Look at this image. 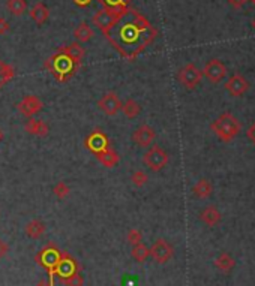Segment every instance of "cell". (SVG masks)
<instances>
[{"label":"cell","mask_w":255,"mask_h":286,"mask_svg":"<svg viewBox=\"0 0 255 286\" xmlns=\"http://www.w3.org/2000/svg\"><path fill=\"white\" fill-rule=\"evenodd\" d=\"M120 110H122V113L126 115L128 118H135L141 113V105L137 101H134V99H128L126 102L122 104Z\"/></svg>","instance_id":"obj_27"},{"label":"cell","mask_w":255,"mask_h":286,"mask_svg":"<svg viewBox=\"0 0 255 286\" xmlns=\"http://www.w3.org/2000/svg\"><path fill=\"white\" fill-rule=\"evenodd\" d=\"M8 252H9L8 244H6L5 241H2V240H0V259H2V258H5V256L8 255Z\"/></svg>","instance_id":"obj_36"},{"label":"cell","mask_w":255,"mask_h":286,"mask_svg":"<svg viewBox=\"0 0 255 286\" xmlns=\"http://www.w3.org/2000/svg\"><path fill=\"white\" fill-rule=\"evenodd\" d=\"M80 273V265L77 264V261L66 252H62V258L53 273V276H59V279H66L69 276H74Z\"/></svg>","instance_id":"obj_10"},{"label":"cell","mask_w":255,"mask_h":286,"mask_svg":"<svg viewBox=\"0 0 255 286\" xmlns=\"http://www.w3.org/2000/svg\"><path fill=\"white\" fill-rule=\"evenodd\" d=\"M24 130L29 133V135H33V136H47L50 133V126L42 121V120H36V118H29L24 124Z\"/></svg>","instance_id":"obj_16"},{"label":"cell","mask_w":255,"mask_h":286,"mask_svg":"<svg viewBox=\"0 0 255 286\" xmlns=\"http://www.w3.org/2000/svg\"><path fill=\"white\" fill-rule=\"evenodd\" d=\"M210 129L221 141L230 142L240 133L242 124L231 113H224L212 121Z\"/></svg>","instance_id":"obj_3"},{"label":"cell","mask_w":255,"mask_h":286,"mask_svg":"<svg viewBox=\"0 0 255 286\" xmlns=\"http://www.w3.org/2000/svg\"><path fill=\"white\" fill-rule=\"evenodd\" d=\"M251 2H252V3H254V5H255V0H251Z\"/></svg>","instance_id":"obj_41"},{"label":"cell","mask_w":255,"mask_h":286,"mask_svg":"<svg viewBox=\"0 0 255 286\" xmlns=\"http://www.w3.org/2000/svg\"><path fill=\"white\" fill-rule=\"evenodd\" d=\"M96 159H98V161H99V164H101V165H104L105 168H114V167L119 164L120 156L117 155V152H116V150H113L111 147H108L107 150H104V152L98 153V155H96Z\"/></svg>","instance_id":"obj_19"},{"label":"cell","mask_w":255,"mask_h":286,"mask_svg":"<svg viewBox=\"0 0 255 286\" xmlns=\"http://www.w3.org/2000/svg\"><path fill=\"white\" fill-rule=\"evenodd\" d=\"M170 156L161 146H152L143 156V164L150 171H161L168 165Z\"/></svg>","instance_id":"obj_5"},{"label":"cell","mask_w":255,"mask_h":286,"mask_svg":"<svg viewBox=\"0 0 255 286\" xmlns=\"http://www.w3.org/2000/svg\"><path fill=\"white\" fill-rule=\"evenodd\" d=\"M14 77H15V69L11 64H8L3 60H0V89L5 84H8Z\"/></svg>","instance_id":"obj_28"},{"label":"cell","mask_w":255,"mask_h":286,"mask_svg":"<svg viewBox=\"0 0 255 286\" xmlns=\"http://www.w3.org/2000/svg\"><path fill=\"white\" fill-rule=\"evenodd\" d=\"M84 147H86L90 153H93V155L96 156L98 153L107 150V149L111 147V146H110L108 136H107L101 129H95L93 132H90V133L86 136V139H84Z\"/></svg>","instance_id":"obj_7"},{"label":"cell","mask_w":255,"mask_h":286,"mask_svg":"<svg viewBox=\"0 0 255 286\" xmlns=\"http://www.w3.org/2000/svg\"><path fill=\"white\" fill-rule=\"evenodd\" d=\"M44 108V104L42 101L35 96V95H27L24 96L18 104H17V110L20 114H23L24 117H33L35 114H38L41 110Z\"/></svg>","instance_id":"obj_11"},{"label":"cell","mask_w":255,"mask_h":286,"mask_svg":"<svg viewBox=\"0 0 255 286\" xmlns=\"http://www.w3.org/2000/svg\"><path fill=\"white\" fill-rule=\"evenodd\" d=\"M252 27L255 29V17H254V20H252Z\"/></svg>","instance_id":"obj_40"},{"label":"cell","mask_w":255,"mask_h":286,"mask_svg":"<svg viewBox=\"0 0 255 286\" xmlns=\"http://www.w3.org/2000/svg\"><path fill=\"white\" fill-rule=\"evenodd\" d=\"M221 218H222V214L215 205H207L206 208H203L200 211V221L210 228L216 227L221 222Z\"/></svg>","instance_id":"obj_17"},{"label":"cell","mask_w":255,"mask_h":286,"mask_svg":"<svg viewBox=\"0 0 255 286\" xmlns=\"http://www.w3.org/2000/svg\"><path fill=\"white\" fill-rule=\"evenodd\" d=\"M104 36L122 57L132 61L156 39L158 30L143 14L128 8Z\"/></svg>","instance_id":"obj_1"},{"label":"cell","mask_w":255,"mask_h":286,"mask_svg":"<svg viewBox=\"0 0 255 286\" xmlns=\"http://www.w3.org/2000/svg\"><path fill=\"white\" fill-rule=\"evenodd\" d=\"M60 50H63L66 54H69L71 57L77 61H83V58L86 56V48H83V45L80 42H72L66 47H60Z\"/></svg>","instance_id":"obj_25"},{"label":"cell","mask_w":255,"mask_h":286,"mask_svg":"<svg viewBox=\"0 0 255 286\" xmlns=\"http://www.w3.org/2000/svg\"><path fill=\"white\" fill-rule=\"evenodd\" d=\"M69 192H71V189H69V186H68L65 181H59V183L53 187V193H54V196L59 198V199H65V198L69 195Z\"/></svg>","instance_id":"obj_31"},{"label":"cell","mask_w":255,"mask_h":286,"mask_svg":"<svg viewBox=\"0 0 255 286\" xmlns=\"http://www.w3.org/2000/svg\"><path fill=\"white\" fill-rule=\"evenodd\" d=\"M150 249V256L156 264H167L173 255H174V247L164 238H158Z\"/></svg>","instance_id":"obj_8"},{"label":"cell","mask_w":255,"mask_h":286,"mask_svg":"<svg viewBox=\"0 0 255 286\" xmlns=\"http://www.w3.org/2000/svg\"><path fill=\"white\" fill-rule=\"evenodd\" d=\"M44 66L59 83H68L80 70L81 63L74 60L69 54H66L63 50L59 48L57 53H54L51 57L45 60Z\"/></svg>","instance_id":"obj_2"},{"label":"cell","mask_w":255,"mask_h":286,"mask_svg":"<svg viewBox=\"0 0 255 286\" xmlns=\"http://www.w3.org/2000/svg\"><path fill=\"white\" fill-rule=\"evenodd\" d=\"M126 240L131 246H135V244L143 243V235H141V231H138V229H135V228L129 229V232H128V235H126Z\"/></svg>","instance_id":"obj_32"},{"label":"cell","mask_w":255,"mask_h":286,"mask_svg":"<svg viewBox=\"0 0 255 286\" xmlns=\"http://www.w3.org/2000/svg\"><path fill=\"white\" fill-rule=\"evenodd\" d=\"M212 193H213V186L207 178H200L192 187V195L198 199H206Z\"/></svg>","instance_id":"obj_20"},{"label":"cell","mask_w":255,"mask_h":286,"mask_svg":"<svg viewBox=\"0 0 255 286\" xmlns=\"http://www.w3.org/2000/svg\"><path fill=\"white\" fill-rule=\"evenodd\" d=\"M147 180H149L147 174L144 171H141V170L132 172V175H131V183H132L135 187H143V186L147 183Z\"/></svg>","instance_id":"obj_30"},{"label":"cell","mask_w":255,"mask_h":286,"mask_svg":"<svg viewBox=\"0 0 255 286\" xmlns=\"http://www.w3.org/2000/svg\"><path fill=\"white\" fill-rule=\"evenodd\" d=\"M29 15H30V18H32L38 26H44V24L47 23L48 17H50V9L45 6V3L38 2V3H35V5L30 8Z\"/></svg>","instance_id":"obj_18"},{"label":"cell","mask_w":255,"mask_h":286,"mask_svg":"<svg viewBox=\"0 0 255 286\" xmlns=\"http://www.w3.org/2000/svg\"><path fill=\"white\" fill-rule=\"evenodd\" d=\"M119 17L120 15H116V14H113V12H110L107 9H99L92 17V24H95L102 33H105L110 27H113L116 24Z\"/></svg>","instance_id":"obj_15"},{"label":"cell","mask_w":255,"mask_h":286,"mask_svg":"<svg viewBox=\"0 0 255 286\" xmlns=\"http://www.w3.org/2000/svg\"><path fill=\"white\" fill-rule=\"evenodd\" d=\"M177 80L179 83L188 89V90H194L195 87H198V84L203 80V72L194 64V63H188L185 64L179 72H177Z\"/></svg>","instance_id":"obj_6"},{"label":"cell","mask_w":255,"mask_h":286,"mask_svg":"<svg viewBox=\"0 0 255 286\" xmlns=\"http://www.w3.org/2000/svg\"><path fill=\"white\" fill-rule=\"evenodd\" d=\"M65 286H83V277L80 276V273L74 274V276H69L66 279L60 280Z\"/></svg>","instance_id":"obj_33"},{"label":"cell","mask_w":255,"mask_h":286,"mask_svg":"<svg viewBox=\"0 0 255 286\" xmlns=\"http://www.w3.org/2000/svg\"><path fill=\"white\" fill-rule=\"evenodd\" d=\"M201 72H203V77H206L210 83L219 84L227 77V66L221 60L212 58V60H209L204 64V67H203Z\"/></svg>","instance_id":"obj_9"},{"label":"cell","mask_w":255,"mask_h":286,"mask_svg":"<svg viewBox=\"0 0 255 286\" xmlns=\"http://www.w3.org/2000/svg\"><path fill=\"white\" fill-rule=\"evenodd\" d=\"M155 138H156V132H155V129H153L152 126H149V124H141V126H138V127L134 130L132 136H131V139H132L138 147H149V146H152V142L155 141Z\"/></svg>","instance_id":"obj_14"},{"label":"cell","mask_w":255,"mask_h":286,"mask_svg":"<svg viewBox=\"0 0 255 286\" xmlns=\"http://www.w3.org/2000/svg\"><path fill=\"white\" fill-rule=\"evenodd\" d=\"M35 286H54L53 283H50V282H45V280H41V282H38Z\"/></svg>","instance_id":"obj_39"},{"label":"cell","mask_w":255,"mask_h":286,"mask_svg":"<svg viewBox=\"0 0 255 286\" xmlns=\"http://www.w3.org/2000/svg\"><path fill=\"white\" fill-rule=\"evenodd\" d=\"M60 258H62V250H59L57 249V246L56 244H47L38 255H36V262L39 264V265H42L48 273H50V283H53V273H54V270H56V267H57V264H59V261H60Z\"/></svg>","instance_id":"obj_4"},{"label":"cell","mask_w":255,"mask_h":286,"mask_svg":"<svg viewBox=\"0 0 255 286\" xmlns=\"http://www.w3.org/2000/svg\"><path fill=\"white\" fill-rule=\"evenodd\" d=\"M95 36V32H93V29L87 24V23H80L78 26H77V29L74 30V38L81 44H86V42H89V41H92V38Z\"/></svg>","instance_id":"obj_23"},{"label":"cell","mask_w":255,"mask_h":286,"mask_svg":"<svg viewBox=\"0 0 255 286\" xmlns=\"http://www.w3.org/2000/svg\"><path fill=\"white\" fill-rule=\"evenodd\" d=\"M225 90L231 96L240 98V96H243L249 90V83H248V80L242 74H233L227 80V83H225Z\"/></svg>","instance_id":"obj_12"},{"label":"cell","mask_w":255,"mask_h":286,"mask_svg":"<svg viewBox=\"0 0 255 286\" xmlns=\"http://www.w3.org/2000/svg\"><path fill=\"white\" fill-rule=\"evenodd\" d=\"M246 138L255 146V121L248 127V130H246Z\"/></svg>","instance_id":"obj_35"},{"label":"cell","mask_w":255,"mask_h":286,"mask_svg":"<svg viewBox=\"0 0 255 286\" xmlns=\"http://www.w3.org/2000/svg\"><path fill=\"white\" fill-rule=\"evenodd\" d=\"M0 139H2V132H0Z\"/></svg>","instance_id":"obj_42"},{"label":"cell","mask_w":255,"mask_h":286,"mask_svg":"<svg viewBox=\"0 0 255 286\" xmlns=\"http://www.w3.org/2000/svg\"><path fill=\"white\" fill-rule=\"evenodd\" d=\"M44 232H45V224L41 222V221H38V219L30 221V222L24 227V234H26L29 238H33V240L41 238V237L44 235Z\"/></svg>","instance_id":"obj_24"},{"label":"cell","mask_w":255,"mask_h":286,"mask_svg":"<svg viewBox=\"0 0 255 286\" xmlns=\"http://www.w3.org/2000/svg\"><path fill=\"white\" fill-rule=\"evenodd\" d=\"M234 265H236L234 258H233L230 253H227V252L219 253L218 258L215 259V267H216L219 271H222V273H230V271L234 268Z\"/></svg>","instance_id":"obj_22"},{"label":"cell","mask_w":255,"mask_h":286,"mask_svg":"<svg viewBox=\"0 0 255 286\" xmlns=\"http://www.w3.org/2000/svg\"><path fill=\"white\" fill-rule=\"evenodd\" d=\"M228 3H230L233 8H236V9H240V8L246 3V0H228Z\"/></svg>","instance_id":"obj_37"},{"label":"cell","mask_w":255,"mask_h":286,"mask_svg":"<svg viewBox=\"0 0 255 286\" xmlns=\"http://www.w3.org/2000/svg\"><path fill=\"white\" fill-rule=\"evenodd\" d=\"M77 6H80V8H87L93 0H72Z\"/></svg>","instance_id":"obj_38"},{"label":"cell","mask_w":255,"mask_h":286,"mask_svg":"<svg viewBox=\"0 0 255 286\" xmlns=\"http://www.w3.org/2000/svg\"><path fill=\"white\" fill-rule=\"evenodd\" d=\"M9 29H11L9 23H8L3 17H0V36L6 35V33L9 32Z\"/></svg>","instance_id":"obj_34"},{"label":"cell","mask_w":255,"mask_h":286,"mask_svg":"<svg viewBox=\"0 0 255 286\" xmlns=\"http://www.w3.org/2000/svg\"><path fill=\"white\" fill-rule=\"evenodd\" d=\"M98 107L104 114L116 115L122 108V101L116 92H108L98 101Z\"/></svg>","instance_id":"obj_13"},{"label":"cell","mask_w":255,"mask_h":286,"mask_svg":"<svg viewBox=\"0 0 255 286\" xmlns=\"http://www.w3.org/2000/svg\"><path fill=\"white\" fill-rule=\"evenodd\" d=\"M8 11L15 15V17H21L26 11H27V2L26 0H8L6 3Z\"/></svg>","instance_id":"obj_29"},{"label":"cell","mask_w":255,"mask_h":286,"mask_svg":"<svg viewBox=\"0 0 255 286\" xmlns=\"http://www.w3.org/2000/svg\"><path fill=\"white\" fill-rule=\"evenodd\" d=\"M131 256L137 261V262H140V264H143V262H146V259L150 256V249L146 246V244H143V243H140V244H135V246H132V252H131Z\"/></svg>","instance_id":"obj_26"},{"label":"cell","mask_w":255,"mask_h":286,"mask_svg":"<svg viewBox=\"0 0 255 286\" xmlns=\"http://www.w3.org/2000/svg\"><path fill=\"white\" fill-rule=\"evenodd\" d=\"M98 2L104 6V9H107L116 15H122L129 8L132 0H98Z\"/></svg>","instance_id":"obj_21"}]
</instances>
